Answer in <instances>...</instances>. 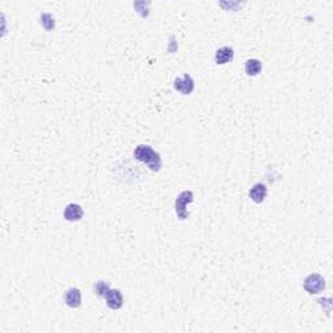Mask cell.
<instances>
[{
  "label": "cell",
  "instance_id": "11",
  "mask_svg": "<svg viewBox=\"0 0 333 333\" xmlns=\"http://www.w3.org/2000/svg\"><path fill=\"white\" fill-rule=\"evenodd\" d=\"M109 289H111L109 282L104 281V280H99V281H96L95 286H94V292H95V294L98 295L99 298H104Z\"/></svg>",
  "mask_w": 333,
  "mask_h": 333
},
{
  "label": "cell",
  "instance_id": "7",
  "mask_svg": "<svg viewBox=\"0 0 333 333\" xmlns=\"http://www.w3.org/2000/svg\"><path fill=\"white\" fill-rule=\"evenodd\" d=\"M64 219L69 223H76L83 217V208L78 203H69L64 208Z\"/></svg>",
  "mask_w": 333,
  "mask_h": 333
},
{
  "label": "cell",
  "instance_id": "2",
  "mask_svg": "<svg viewBox=\"0 0 333 333\" xmlns=\"http://www.w3.org/2000/svg\"><path fill=\"white\" fill-rule=\"evenodd\" d=\"M193 202H194V193L191 190L181 191L177 197H176L175 212L181 221H184V220H186L187 217H189L187 204L193 203Z\"/></svg>",
  "mask_w": 333,
  "mask_h": 333
},
{
  "label": "cell",
  "instance_id": "6",
  "mask_svg": "<svg viewBox=\"0 0 333 333\" xmlns=\"http://www.w3.org/2000/svg\"><path fill=\"white\" fill-rule=\"evenodd\" d=\"M64 302L70 308H78L82 305V294L78 288H69L64 294Z\"/></svg>",
  "mask_w": 333,
  "mask_h": 333
},
{
  "label": "cell",
  "instance_id": "1",
  "mask_svg": "<svg viewBox=\"0 0 333 333\" xmlns=\"http://www.w3.org/2000/svg\"><path fill=\"white\" fill-rule=\"evenodd\" d=\"M133 156L136 160L143 163L147 165V168L153 172H159L163 167V160L162 156L158 151L153 149L149 145H140L137 146L134 150Z\"/></svg>",
  "mask_w": 333,
  "mask_h": 333
},
{
  "label": "cell",
  "instance_id": "8",
  "mask_svg": "<svg viewBox=\"0 0 333 333\" xmlns=\"http://www.w3.org/2000/svg\"><path fill=\"white\" fill-rule=\"evenodd\" d=\"M267 194H268V187L263 182H258L254 186L251 187L250 191H249V197L250 199L254 202V203H263L264 199L267 198Z\"/></svg>",
  "mask_w": 333,
  "mask_h": 333
},
{
  "label": "cell",
  "instance_id": "10",
  "mask_svg": "<svg viewBox=\"0 0 333 333\" xmlns=\"http://www.w3.org/2000/svg\"><path fill=\"white\" fill-rule=\"evenodd\" d=\"M263 70V64L258 59H249L245 63V73L249 77H257L262 73Z\"/></svg>",
  "mask_w": 333,
  "mask_h": 333
},
{
  "label": "cell",
  "instance_id": "12",
  "mask_svg": "<svg viewBox=\"0 0 333 333\" xmlns=\"http://www.w3.org/2000/svg\"><path fill=\"white\" fill-rule=\"evenodd\" d=\"M41 24L42 26L47 30V32H52L55 29V19L51 13H42L41 15Z\"/></svg>",
  "mask_w": 333,
  "mask_h": 333
},
{
  "label": "cell",
  "instance_id": "3",
  "mask_svg": "<svg viewBox=\"0 0 333 333\" xmlns=\"http://www.w3.org/2000/svg\"><path fill=\"white\" fill-rule=\"evenodd\" d=\"M327 288V281L319 273H311L303 281V289L308 294H320Z\"/></svg>",
  "mask_w": 333,
  "mask_h": 333
},
{
  "label": "cell",
  "instance_id": "4",
  "mask_svg": "<svg viewBox=\"0 0 333 333\" xmlns=\"http://www.w3.org/2000/svg\"><path fill=\"white\" fill-rule=\"evenodd\" d=\"M173 87L182 95H190L195 89V81L190 74L185 73L182 77H177L173 81Z\"/></svg>",
  "mask_w": 333,
  "mask_h": 333
},
{
  "label": "cell",
  "instance_id": "9",
  "mask_svg": "<svg viewBox=\"0 0 333 333\" xmlns=\"http://www.w3.org/2000/svg\"><path fill=\"white\" fill-rule=\"evenodd\" d=\"M235 59V50L229 46H223L215 52V63L217 65H226Z\"/></svg>",
  "mask_w": 333,
  "mask_h": 333
},
{
  "label": "cell",
  "instance_id": "5",
  "mask_svg": "<svg viewBox=\"0 0 333 333\" xmlns=\"http://www.w3.org/2000/svg\"><path fill=\"white\" fill-rule=\"evenodd\" d=\"M104 299L107 307L114 311L120 310L124 306V297H123L119 289H109L107 294H105Z\"/></svg>",
  "mask_w": 333,
  "mask_h": 333
}]
</instances>
